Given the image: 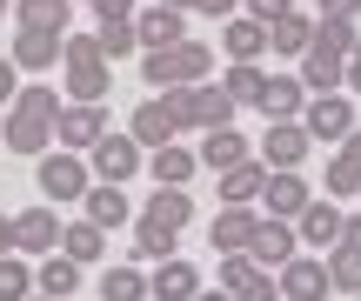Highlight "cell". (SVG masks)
I'll list each match as a JSON object with an SVG mask.
<instances>
[{"mask_svg":"<svg viewBox=\"0 0 361 301\" xmlns=\"http://www.w3.org/2000/svg\"><path fill=\"white\" fill-rule=\"evenodd\" d=\"M94 13L101 20H134V0H94Z\"/></svg>","mask_w":361,"mask_h":301,"instance_id":"obj_44","label":"cell"},{"mask_svg":"<svg viewBox=\"0 0 361 301\" xmlns=\"http://www.w3.org/2000/svg\"><path fill=\"white\" fill-rule=\"evenodd\" d=\"M54 248H61V214L47 208L13 214V254H54Z\"/></svg>","mask_w":361,"mask_h":301,"instance_id":"obj_14","label":"cell"},{"mask_svg":"<svg viewBox=\"0 0 361 301\" xmlns=\"http://www.w3.org/2000/svg\"><path fill=\"white\" fill-rule=\"evenodd\" d=\"M27 301H54V295H27Z\"/></svg>","mask_w":361,"mask_h":301,"instance_id":"obj_51","label":"cell"},{"mask_svg":"<svg viewBox=\"0 0 361 301\" xmlns=\"http://www.w3.org/2000/svg\"><path fill=\"white\" fill-rule=\"evenodd\" d=\"M147 168H154V181H161V188H188L194 174H201V154H194V147L174 134L168 147H154V154H147Z\"/></svg>","mask_w":361,"mask_h":301,"instance_id":"obj_18","label":"cell"},{"mask_svg":"<svg viewBox=\"0 0 361 301\" xmlns=\"http://www.w3.org/2000/svg\"><path fill=\"white\" fill-rule=\"evenodd\" d=\"M34 295V268H27V254H0V301H27Z\"/></svg>","mask_w":361,"mask_h":301,"instance_id":"obj_37","label":"cell"},{"mask_svg":"<svg viewBox=\"0 0 361 301\" xmlns=\"http://www.w3.org/2000/svg\"><path fill=\"white\" fill-rule=\"evenodd\" d=\"M274 288H281V301H328L335 288H328V268L308 262V254H288L281 268H274Z\"/></svg>","mask_w":361,"mask_h":301,"instance_id":"obj_10","label":"cell"},{"mask_svg":"<svg viewBox=\"0 0 361 301\" xmlns=\"http://www.w3.org/2000/svg\"><path fill=\"white\" fill-rule=\"evenodd\" d=\"M355 301H361V295H355Z\"/></svg>","mask_w":361,"mask_h":301,"instance_id":"obj_52","label":"cell"},{"mask_svg":"<svg viewBox=\"0 0 361 301\" xmlns=\"http://www.w3.org/2000/svg\"><path fill=\"white\" fill-rule=\"evenodd\" d=\"M308 128L301 121H268V134H261V168H301L308 161Z\"/></svg>","mask_w":361,"mask_h":301,"instance_id":"obj_11","label":"cell"},{"mask_svg":"<svg viewBox=\"0 0 361 301\" xmlns=\"http://www.w3.org/2000/svg\"><path fill=\"white\" fill-rule=\"evenodd\" d=\"M261 181H268V168H261L255 154H247V161H234V168H221V208H255Z\"/></svg>","mask_w":361,"mask_h":301,"instance_id":"obj_22","label":"cell"},{"mask_svg":"<svg viewBox=\"0 0 361 301\" xmlns=\"http://www.w3.org/2000/svg\"><path fill=\"white\" fill-rule=\"evenodd\" d=\"M194 301H234V295H228V288H214V295H194Z\"/></svg>","mask_w":361,"mask_h":301,"instance_id":"obj_48","label":"cell"},{"mask_svg":"<svg viewBox=\"0 0 361 301\" xmlns=\"http://www.w3.org/2000/svg\"><path fill=\"white\" fill-rule=\"evenodd\" d=\"M128 248L141 254V262H168V254H180V235L141 214V221H128Z\"/></svg>","mask_w":361,"mask_h":301,"instance_id":"obj_27","label":"cell"},{"mask_svg":"<svg viewBox=\"0 0 361 301\" xmlns=\"http://www.w3.org/2000/svg\"><path fill=\"white\" fill-rule=\"evenodd\" d=\"M341 80H348V87L361 94V54H348V67H341Z\"/></svg>","mask_w":361,"mask_h":301,"instance_id":"obj_46","label":"cell"},{"mask_svg":"<svg viewBox=\"0 0 361 301\" xmlns=\"http://www.w3.org/2000/svg\"><path fill=\"white\" fill-rule=\"evenodd\" d=\"M295 248H301V241H295V221L261 214V221H255V241H247V262H255V268H281Z\"/></svg>","mask_w":361,"mask_h":301,"instance_id":"obj_13","label":"cell"},{"mask_svg":"<svg viewBox=\"0 0 361 301\" xmlns=\"http://www.w3.org/2000/svg\"><path fill=\"white\" fill-rule=\"evenodd\" d=\"M314 40V20L308 13H281V20H268V54H288V61H301Z\"/></svg>","mask_w":361,"mask_h":301,"instance_id":"obj_29","label":"cell"},{"mask_svg":"<svg viewBox=\"0 0 361 301\" xmlns=\"http://www.w3.org/2000/svg\"><path fill=\"white\" fill-rule=\"evenodd\" d=\"M221 54H228V61H261V54H268V27H261L255 13H228V27H221Z\"/></svg>","mask_w":361,"mask_h":301,"instance_id":"obj_19","label":"cell"},{"mask_svg":"<svg viewBox=\"0 0 361 301\" xmlns=\"http://www.w3.org/2000/svg\"><path fill=\"white\" fill-rule=\"evenodd\" d=\"M87 168H94V174H101V181H114V188H128V181H134V174H141V168H147V147H141V141H134V134H121V128H107V134H101V141H94V147H87Z\"/></svg>","mask_w":361,"mask_h":301,"instance_id":"obj_4","label":"cell"},{"mask_svg":"<svg viewBox=\"0 0 361 301\" xmlns=\"http://www.w3.org/2000/svg\"><path fill=\"white\" fill-rule=\"evenodd\" d=\"M341 235V208L335 201H308V208L295 214V241H308V248H335Z\"/></svg>","mask_w":361,"mask_h":301,"instance_id":"obj_23","label":"cell"},{"mask_svg":"<svg viewBox=\"0 0 361 301\" xmlns=\"http://www.w3.org/2000/svg\"><path fill=\"white\" fill-rule=\"evenodd\" d=\"M13 248V214H0V254Z\"/></svg>","mask_w":361,"mask_h":301,"instance_id":"obj_47","label":"cell"},{"mask_svg":"<svg viewBox=\"0 0 361 301\" xmlns=\"http://www.w3.org/2000/svg\"><path fill=\"white\" fill-rule=\"evenodd\" d=\"M341 67H348L341 54L308 47V54H301V87H308V94H335V87H341Z\"/></svg>","mask_w":361,"mask_h":301,"instance_id":"obj_33","label":"cell"},{"mask_svg":"<svg viewBox=\"0 0 361 301\" xmlns=\"http://www.w3.org/2000/svg\"><path fill=\"white\" fill-rule=\"evenodd\" d=\"M94 47H101V61H128V54L141 47V40H134V20H101Z\"/></svg>","mask_w":361,"mask_h":301,"instance_id":"obj_39","label":"cell"},{"mask_svg":"<svg viewBox=\"0 0 361 301\" xmlns=\"http://www.w3.org/2000/svg\"><path fill=\"white\" fill-rule=\"evenodd\" d=\"M107 128H114V121H107L101 101H61V114H54V141H61L67 154H87Z\"/></svg>","mask_w":361,"mask_h":301,"instance_id":"obj_6","label":"cell"},{"mask_svg":"<svg viewBox=\"0 0 361 301\" xmlns=\"http://www.w3.org/2000/svg\"><path fill=\"white\" fill-rule=\"evenodd\" d=\"M20 27H34V34H67V13H74V0H20V7H7Z\"/></svg>","mask_w":361,"mask_h":301,"instance_id":"obj_31","label":"cell"},{"mask_svg":"<svg viewBox=\"0 0 361 301\" xmlns=\"http://www.w3.org/2000/svg\"><path fill=\"white\" fill-rule=\"evenodd\" d=\"M61 67H67V101H107V61L94 47V34L61 40Z\"/></svg>","mask_w":361,"mask_h":301,"instance_id":"obj_3","label":"cell"},{"mask_svg":"<svg viewBox=\"0 0 361 301\" xmlns=\"http://www.w3.org/2000/svg\"><path fill=\"white\" fill-rule=\"evenodd\" d=\"M61 254H67V262H80V268H94L107 254V228H94L87 214H80V221H61Z\"/></svg>","mask_w":361,"mask_h":301,"instance_id":"obj_24","label":"cell"},{"mask_svg":"<svg viewBox=\"0 0 361 301\" xmlns=\"http://www.w3.org/2000/svg\"><path fill=\"white\" fill-rule=\"evenodd\" d=\"M308 47H322V54H361V34H355V20H314V40Z\"/></svg>","mask_w":361,"mask_h":301,"instance_id":"obj_36","label":"cell"},{"mask_svg":"<svg viewBox=\"0 0 361 301\" xmlns=\"http://www.w3.org/2000/svg\"><path fill=\"white\" fill-rule=\"evenodd\" d=\"M7 7H13V0H0V20H7Z\"/></svg>","mask_w":361,"mask_h":301,"instance_id":"obj_50","label":"cell"},{"mask_svg":"<svg viewBox=\"0 0 361 301\" xmlns=\"http://www.w3.org/2000/svg\"><path fill=\"white\" fill-rule=\"evenodd\" d=\"M128 134H134V141L147 147V154H154V147H168V141H174V114H168V101H161V94H154V101H147V107H134Z\"/></svg>","mask_w":361,"mask_h":301,"instance_id":"obj_26","label":"cell"},{"mask_svg":"<svg viewBox=\"0 0 361 301\" xmlns=\"http://www.w3.org/2000/svg\"><path fill=\"white\" fill-rule=\"evenodd\" d=\"M194 13H221L228 20V13H241V0H194Z\"/></svg>","mask_w":361,"mask_h":301,"instance_id":"obj_45","label":"cell"},{"mask_svg":"<svg viewBox=\"0 0 361 301\" xmlns=\"http://www.w3.org/2000/svg\"><path fill=\"white\" fill-rule=\"evenodd\" d=\"M194 295H201V275H194L188 254L154 262V275H147V301H194Z\"/></svg>","mask_w":361,"mask_h":301,"instance_id":"obj_12","label":"cell"},{"mask_svg":"<svg viewBox=\"0 0 361 301\" xmlns=\"http://www.w3.org/2000/svg\"><path fill=\"white\" fill-rule=\"evenodd\" d=\"M101 301H147V268H107L101 275Z\"/></svg>","mask_w":361,"mask_h":301,"instance_id":"obj_35","label":"cell"},{"mask_svg":"<svg viewBox=\"0 0 361 301\" xmlns=\"http://www.w3.org/2000/svg\"><path fill=\"white\" fill-rule=\"evenodd\" d=\"M261 114L268 121H301V107H308V87H301V74H268L261 80Z\"/></svg>","mask_w":361,"mask_h":301,"instance_id":"obj_16","label":"cell"},{"mask_svg":"<svg viewBox=\"0 0 361 301\" xmlns=\"http://www.w3.org/2000/svg\"><path fill=\"white\" fill-rule=\"evenodd\" d=\"M141 74H147V87H194V80H207V47L201 40L154 47V54H141Z\"/></svg>","mask_w":361,"mask_h":301,"instance_id":"obj_2","label":"cell"},{"mask_svg":"<svg viewBox=\"0 0 361 301\" xmlns=\"http://www.w3.org/2000/svg\"><path fill=\"white\" fill-rule=\"evenodd\" d=\"M80 214H87L94 228H107V235H114V228H128V221H134V208H128V188H114V181H94L87 195H80Z\"/></svg>","mask_w":361,"mask_h":301,"instance_id":"obj_15","label":"cell"},{"mask_svg":"<svg viewBox=\"0 0 361 301\" xmlns=\"http://www.w3.org/2000/svg\"><path fill=\"white\" fill-rule=\"evenodd\" d=\"M94 188V168L80 154H67V147H47V161H40V195L47 201H74L80 208V195Z\"/></svg>","mask_w":361,"mask_h":301,"instance_id":"obj_7","label":"cell"},{"mask_svg":"<svg viewBox=\"0 0 361 301\" xmlns=\"http://www.w3.org/2000/svg\"><path fill=\"white\" fill-rule=\"evenodd\" d=\"M7 61H13V67H27V74H40V67H54V61H61V34H34V27H20Z\"/></svg>","mask_w":361,"mask_h":301,"instance_id":"obj_28","label":"cell"},{"mask_svg":"<svg viewBox=\"0 0 361 301\" xmlns=\"http://www.w3.org/2000/svg\"><path fill=\"white\" fill-rule=\"evenodd\" d=\"M54 114H61V94H54V87H20L7 101L0 141H7L13 154H47V147H54Z\"/></svg>","mask_w":361,"mask_h":301,"instance_id":"obj_1","label":"cell"},{"mask_svg":"<svg viewBox=\"0 0 361 301\" xmlns=\"http://www.w3.org/2000/svg\"><path fill=\"white\" fill-rule=\"evenodd\" d=\"M147 221H161V228H174V235H188V214H194V201H188V188H154V201H147Z\"/></svg>","mask_w":361,"mask_h":301,"instance_id":"obj_34","label":"cell"},{"mask_svg":"<svg viewBox=\"0 0 361 301\" xmlns=\"http://www.w3.org/2000/svg\"><path fill=\"white\" fill-rule=\"evenodd\" d=\"M13 94H20V67H13V61H7V54H0V107H7V101H13Z\"/></svg>","mask_w":361,"mask_h":301,"instance_id":"obj_41","label":"cell"},{"mask_svg":"<svg viewBox=\"0 0 361 301\" xmlns=\"http://www.w3.org/2000/svg\"><path fill=\"white\" fill-rule=\"evenodd\" d=\"M34 295L74 301V295H80V262H67V254H40V268H34Z\"/></svg>","mask_w":361,"mask_h":301,"instance_id":"obj_25","label":"cell"},{"mask_svg":"<svg viewBox=\"0 0 361 301\" xmlns=\"http://www.w3.org/2000/svg\"><path fill=\"white\" fill-rule=\"evenodd\" d=\"M161 7H174V13H180V7H194V0H161Z\"/></svg>","mask_w":361,"mask_h":301,"instance_id":"obj_49","label":"cell"},{"mask_svg":"<svg viewBox=\"0 0 361 301\" xmlns=\"http://www.w3.org/2000/svg\"><path fill=\"white\" fill-rule=\"evenodd\" d=\"M335 248H355V254H361V214H341V235H335Z\"/></svg>","mask_w":361,"mask_h":301,"instance_id":"obj_43","label":"cell"},{"mask_svg":"<svg viewBox=\"0 0 361 301\" xmlns=\"http://www.w3.org/2000/svg\"><path fill=\"white\" fill-rule=\"evenodd\" d=\"M134 40L154 54V47H174V40H188V27H180V13H174V7H161V0H154V7L134 13Z\"/></svg>","mask_w":361,"mask_h":301,"instance_id":"obj_21","label":"cell"},{"mask_svg":"<svg viewBox=\"0 0 361 301\" xmlns=\"http://www.w3.org/2000/svg\"><path fill=\"white\" fill-rule=\"evenodd\" d=\"M328 288H341V295H361V254L355 248H328Z\"/></svg>","mask_w":361,"mask_h":301,"instance_id":"obj_38","label":"cell"},{"mask_svg":"<svg viewBox=\"0 0 361 301\" xmlns=\"http://www.w3.org/2000/svg\"><path fill=\"white\" fill-rule=\"evenodd\" d=\"M328 188L335 195H361V128L348 141H335V161H328Z\"/></svg>","mask_w":361,"mask_h":301,"instance_id":"obj_30","label":"cell"},{"mask_svg":"<svg viewBox=\"0 0 361 301\" xmlns=\"http://www.w3.org/2000/svg\"><path fill=\"white\" fill-rule=\"evenodd\" d=\"M255 208H221L214 221H207V241H214V254H247V241H255Z\"/></svg>","mask_w":361,"mask_h":301,"instance_id":"obj_17","label":"cell"},{"mask_svg":"<svg viewBox=\"0 0 361 301\" xmlns=\"http://www.w3.org/2000/svg\"><path fill=\"white\" fill-rule=\"evenodd\" d=\"M261 80H268V67H261V61H228L221 94H228L234 107H255V101H261Z\"/></svg>","mask_w":361,"mask_h":301,"instance_id":"obj_32","label":"cell"},{"mask_svg":"<svg viewBox=\"0 0 361 301\" xmlns=\"http://www.w3.org/2000/svg\"><path fill=\"white\" fill-rule=\"evenodd\" d=\"M308 201H314V195H308V181H301V168H268V181H261L255 208H261V214H274V221H295Z\"/></svg>","mask_w":361,"mask_h":301,"instance_id":"obj_8","label":"cell"},{"mask_svg":"<svg viewBox=\"0 0 361 301\" xmlns=\"http://www.w3.org/2000/svg\"><path fill=\"white\" fill-rule=\"evenodd\" d=\"M241 7L255 13L261 27H268V20H281V13H295V0H241Z\"/></svg>","mask_w":361,"mask_h":301,"instance_id":"obj_40","label":"cell"},{"mask_svg":"<svg viewBox=\"0 0 361 301\" xmlns=\"http://www.w3.org/2000/svg\"><path fill=\"white\" fill-rule=\"evenodd\" d=\"M194 154H201V168H214V174H221V168H234V161H247L255 147H247V134H241V128L228 121V128H207Z\"/></svg>","mask_w":361,"mask_h":301,"instance_id":"obj_20","label":"cell"},{"mask_svg":"<svg viewBox=\"0 0 361 301\" xmlns=\"http://www.w3.org/2000/svg\"><path fill=\"white\" fill-rule=\"evenodd\" d=\"M322 20H361V0H322Z\"/></svg>","mask_w":361,"mask_h":301,"instance_id":"obj_42","label":"cell"},{"mask_svg":"<svg viewBox=\"0 0 361 301\" xmlns=\"http://www.w3.org/2000/svg\"><path fill=\"white\" fill-rule=\"evenodd\" d=\"M221 288H228L234 301H281L274 268H255L247 254H221Z\"/></svg>","mask_w":361,"mask_h":301,"instance_id":"obj_9","label":"cell"},{"mask_svg":"<svg viewBox=\"0 0 361 301\" xmlns=\"http://www.w3.org/2000/svg\"><path fill=\"white\" fill-rule=\"evenodd\" d=\"M301 128H308V141H328V147H335V141H348V134L361 128V107L341 87L335 94H314V101L301 107Z\"/></svg>","mask_w":361,"mask_h":301,"instance_id":"obj_5","label":"cell"}]
</instances>
